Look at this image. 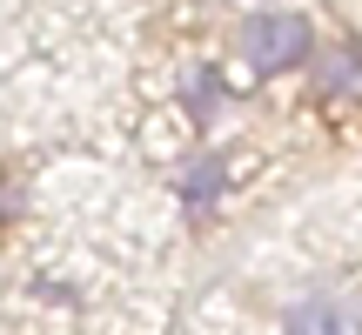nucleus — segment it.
Here are the masks:
<instances>
[{"instance_id": "f257e3e1", "label": "nucleus", "mask_w": 362, "mask_h": 335, "mask_svg": "<svg viewBox=\"0 0 362 335\" xmlns=\"http://www.w3.org/2000/svg\"><path fill=\"white\" fill-rule=\"evenodd\" d=\"M309 47H315V34L302 13H248L242 20V54L255 67H296V61H309Z\"/></svg>"}, {"instance_id": "f03ea898", "label": "nucleus", "mask_w": 362, "mask_h": 335, "mask_svg": "<svg viewBox=\"0 0 362 335\" xmlns=\"http://www.w3.org/2000/svg\"><path fill=\"white\" fill-rule=\"evenodd\" d=\"M288 335H362V315L342 302H302L288 315Z\"/></svg>"}, {"instance_id": "20e7f679", "label": "nucleus", "mask_w": 362, "mask_h": 335, "mask_svg": "<svg viewBox=\"0 0 362 335\" xmlns=\"http://www.w3.org/2000/svg\"><path fill=\"white\" fill-rule=\"evenodd\" d=\"M0 221H7V175H0Z\"/></svg>"}, {"instance_id": "7ed1b4c3", "label": "nucleus", "mask_w": 362, "mask_h": 335, "mask_svg": "<svg viewBox=\"0 0 362 335\" xmlns=\"http://www.w3.org/2000/svg\"><path fill=\"white\" fill-rule=\"evenodd\" d=\"M322 94L329 101H342V94H362V47H349V40H342V47H329L322 54Z\"/></svg>"}]
</instances>
